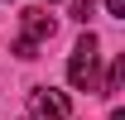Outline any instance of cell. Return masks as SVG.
Masks as SVG:
<instances>
[{
	"instance_id": "1",
	"label": "cell",
	"mask_w": 125,
	"mask_h": 120,
	"mask_svg": "<svg viewBox=\"0 0 125 120\" xmlns=\"http://www.w3.org/2000/svg\"><path fill=\"white\" fill-rule=\"evenodd\" d=\"M96 58H101L96 34H82L77 48H72V62H67V82L77 91H96Z\"/></svg>"
},
{
	"instance_id": "2",
	"label": "cell",
	"mask_w": 125,
	"mask_h": 120,
	"mask_svg": "<svg viewBox=\"0 0 125 120\" xmlns=\"http://www.w3.org/2000/svg\"><path fill=\"white\" fill-rule=\"evenodd\" d=\"M43 39H53V19L43 10H24V39L15 43V53L19 58H39V43Z\"/></svg>"
},
{
	"instance_id": "3",
	"label": "cell",
	"mask_w": 125,
	"mask_h": 120,
	"mask_svg": "<svg viewBox=\"0 0 125 120\" xmlns=\"http://www.w3.org/2000/svg\"><path fill=\"white\" fill-rule=\"evenodd\" d=\"M29 106H34V120H72L67 96H62V91H53V87H39Z\"/></svg>"
},
{
	"instance_id": "4",
	"label": "cell",
	"mask_w": 125,
	"mask_h": 120,
	"mask_svg": "<svg viewBox=\"0 0 125 120\" xmlns=\"http://www.w3.org/2000/svg\"><path fill=\"white\" fill-rule=\"evenodd\" d=\"M92 5H96V0H72V19H87V15H92Z\"/></svg>"
},
{
	"instance_id": "5",
	"label": "cell",
	"mask_w": 125,
	"mask_h": 120,
	"mask_svg": "<svg viewBox=\"0 0 125 120\" xmlns=\"http://www.w3.org/2000/svg\"><path fill=\"white\" fill-rule=\"evenodd\" d=\"M106 10H111V19H125V0H106Z\"/></svg>"
}]
</instances>
